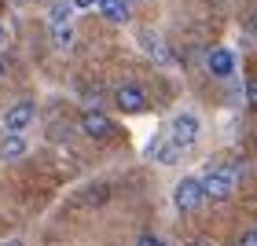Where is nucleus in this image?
I'll list each match as a JSON object with an SVG mask.
<instances>
[{"mask_svg":"<svg viewBox=\"0 0 257 246\" xmlns=\"http://www.w3.org/2000/svg\"><path fill=\"white\" fill-rule=\"evenodd\" d=\"M202 180L198 177H184L177 187H173V202H177V209L180 213H195L198 206H202Z\"/></svg>","mask_w":257,"mask_h":246,"instance_id":"obj_1","label":"nucleus"},{"mask_svg":"<svg viewBox=\"0 0 257 246\" xmlns=\"http://www.w3.org/2000/svg\"><path fill=\"white\" fill-rule=\"evenodd\" d=\"M231 187H235V180H231L228 169H209L202 177V195L213 198V202H224V198L231 195Z\"/></svg>","mask_w":257,"mask_h":246,"instance_id":"obj_2","label":"nucleus"},{"mask_svg":"<svg viewBox=\"0 0 257 246\" xmlns=\"http://www.w3.org/2000/svg\"><path fill=\"white\" fill-rule=\"evenodd\" d=\"M169 140H173L180 151L191 147L195 140H198V118H195V114H177V118H173V133H169Z\"/></svg>","mask_w":257,"mask_h":246,"instance_id":"obj_3","label":"nucleus"},{"mask_svg":"<svg viewBox=\"0 0 257 246\" xmlns=\"http://www.w3.org/2000/svg\"><path fill=\"white\" fill-rule=\"evenodd\" d=\"M81 133L92 136V140H107L114 133V121L103 110H85V114H81Z\"/></svg>","mask_w":257,"mask_h":246,"instance_id":"obj_4","label":"nucleus"},{"mask_svg":"<svg viewBox=\"0 0 257 246\" xmlns=\"http://www.w3.org/2000/svg\"><path fill=\"white\" fill-rule=\"evenodd\" d=\"M114 103H118L125 114H140L147 107V96H144V88H140V85H121L118 92H114Z\"/></svg>","mask_w":257,"mask_h":246,"instance_id":"obj_5","label":"nucleus"},{"mask_svg":"<svg viewBox=\"0 0 257 246\" xmlns=\"http://www.w3.org/2000/svg\"><path fill=\"white\" fill-rule=\"evenodd\" d=\"M33 118H37V110H33V103H15L8 114H4V129L8 133H22Z\"/></svg>","mask_w":257,"mask_h":246,"instance_id":"obj_6","label":"nucleus"},{"mask_svg":"<svg viewBox=\"0 0 257 246\" xmlns=\"http://www.w3.org/2000/svg\"><path fill=\"white\" fill-rule=\"evenodd\" d=\"M206 66H209L213 77H231V74H235V59H231L228 48H213L206 55Z\"/></svg>","mask_w":257,"mask_h":246,"instance_id":"obj_7","label":"nucleus"},{"mask_svg":"<svg viewBox=\"0 0 257 246\" xmlns=\"http://www.w3.org/2000/svg\"><path fill=\"white\" fill-rule=\"evenodd\" d=\"M140 44H144V52H147L158 66H169V63H173V55H169V48H166V41L155 37V33H144V37H140Z\"/></svg>","mask_w":257,"mask_h":246,"instance_id":"obj_8","label":"nucleus"},{"mask_svg":"<svg viewBox=\"0 0 257 246\" xmlns=\"http://www.w3.org/2000/svg\"><path fill=\"white\" fill-rule=\"evenodd\" d=\"M151 158H155V162H162V166H177V158H180V147L173 144V140L151 144Z\"/></svg>","mask_w":257,"mask_h":246,"instance_id":"obj_9","label":"nucleus"},{"mask_svg":"<svg viewBox=\"0 0 257 246\" xmlns=\"http://www.w3.org/2000/svg\"><path fill=\"white\" fill-rule=\"evenodd\" d=\"M96 8L103 11V19H110V22H128V0H99Z\"/></svg>","mask_w":257,"mask_h":246,"instance_id":"obj_10","label":"nucleus"},{"mask_svg":"<svg viewBox=\"0 0 257 246\" xmlns=\"http://www.w3.org/2000/svg\"><path fill=\"white\" fill-rule=\"evenodd\" d=\"M22 155H26V140L19 133H8L4 144H0V158H22Z\"/></svg>","mask_w":257,"mask_h":246,"instance_id":"obj_11","label":"nucleus"},{"mask_svg":"<svg viewBox=\"0 0 257 246\" xmlns=\"http://www.w3.org/2000/svg\"><path fill=\"white\" fill-rule=\"evenodd\" d=\"M52 41H55V48H70L74 44V26L70 22H52Z\"/></svg>","mask_w":257,"mask_h":246,"instance_id":"obj_12","label":"nucleus"},{"mask_svg":"<svg viewBox=\"0 0 257 246\" xmlns=\"http://www.w3.org/2000/svg\"><path fill=\"white\" fill-rule=\"evenodd\" d=\"M70 11L74 4H52V22H70Z\"/></svg>","mask_w":257,"mask_h":246,"instance_id":"obj_13","label":"nucleus"},{"mask_svg":"<svg viewBox=\"0 0 257 246\" xmlns=\"http://www.w3.org/2000/svg\"><path fill=\"white\" fill-rule=\"evenodd\" d=\"M246 99H250V107H257V77L246 81Z\"/></svg>","mask_w":257,"mask_h":246,"instance_id":"obj_14","label":"nucleus"},{"mask_svg":"<svg viewBox=\"0 0 257 246\" xmlns=\"http://www.w3.org/2000/svg\"><path fill=\"white\" fill-rule=\"evenodd\" d=\"M239 246H257V231H242V239H239Z\"/></svg>","mask_w":257,"mask_h":246,"instance_id":"obj_15","label":"nucleus"},{"mask_svg":"<svg viewBox=\"0 0 257 246\" xmlns=\"http://www.w3.org/2000/svg\"><path fill=\"white\" fill-rule=\"evenodd\" d=\"M136 246H166V242H162V239H158V235H144V239H140V242H136Z\"/></svg>","mask_w":257,"mask_h":246,"instance_id":"obj_16","label":"nucleus"},{"mask_svg":"<svg viewBox=\"0 0 257 246\" xmlns=\"http://www.w3.org/2000/svg\"><path fill=\"white\" fill-rule=\"evenodd\" d=\"M70 4H74V8H96L99 0H70Z\"/></svg>","mask_w":257,"mask_h":246,"instance_id":"obj_17","label":"nucleus"},{"mask_svg":"<svg viewBox=\"0 0 257 246\" xmlns=\"http://www.w3.org/2000/svg\"><path fill=\"white\" fill-rule=\"evenodd\" d=\"M188 246H213V242H206V239H191Z\"/></svg>","mask_w":257,"mask_h":246,"instance_id":"obj_18","label":"nucleus"},{"mask_svg":"<svg viewBox=\"0 0 257 246\" xmlns=\"http://www.w3.org/2000/svg\"><path fill=\"white\" fill-rule=\"evenodd\" d=\"M250 26H253V33H257V11H253V22H250Z\"/></svg>","mask_w":257,"mask_h":246,"instance_id":"obj_19","label":"nucleus"},{"mask_svg":"<svg viewBox=\"0 0 257 246\" xmlns=\"http://www.w3.org/2000/svg\"><path fill=\"white\" fill-rule=\"evenodd\" d=\"M0 44H4V30H0Z\"/></svg>","mask_w":257,"mask_h":246,"instance_id":"obj_20","label":"nucleus"},{"mask_svg":"<svg viewBox=\"0 0 257 246\" xmlns=\"http://www.w3.org/2000/svg\"><path fill=\"white\" fill-rule=\"evenodd\" d=\"M0 77H4V63H0Z\"/></svg>","mask_w":257,"mask_h":246,"instance_id":"obj_21","label":"nucleus"},{"mask_svg":"<svg viewBox=\"0 0 257 246\" xmlns=\"http://www.w3.org/2000/svg\"><path fill=\"white\" fill-rule=\"evenodd\" d=\"M8 246H22V242H8Z\"/></svg>","mask_w":257,"mask_h":246,"instance_id":"obj_22","label":"nucleus"}]
</instances>
